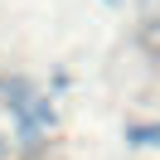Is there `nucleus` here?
<instances>
[{
    "label": "nucleus",
    "mask_w": 160,
    "mask_h": 160,
    "mask_svg": "<svg viewBox=\"0 0 160 160\" xmlns=\"http://www.w3.org/2000/svg\"><path fill=\"white\" fill-rule=\"evenodd\" d=\"M131 141H136V146H160V126H136Z\"/></svg>",
    "instance_id": "obj_1"
},
{
    "label": "nucleus",
    "mask_w": 160,
    "mask_h": 160,
    "mask_svg": "<svg viewBox=\"0 0 160 160\" xmlns=\"http://www.w3.org/2000/svg\"><path fill=\"white\" fill-rule=\"evenodd\" d=\"M5 150H10V141H5V136H0V155H5Z\"/></svg>",
    "instance_id": "obj_2"
}]
</instances>
